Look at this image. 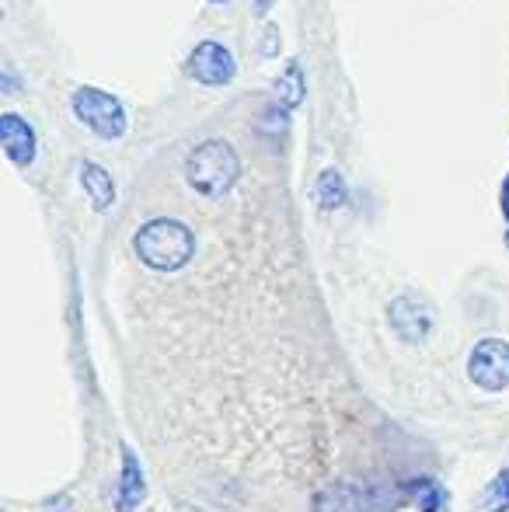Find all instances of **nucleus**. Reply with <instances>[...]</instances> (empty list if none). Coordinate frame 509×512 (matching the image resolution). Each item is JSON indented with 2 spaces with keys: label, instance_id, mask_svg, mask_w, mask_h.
Instances as JSON below:
<instances>
[{
  "label": "nucleus",
  "instance_id": "1",
  "mask_svg": "<svg viewBox=\"0 0 509 512\" xmlns=\"http://www.w3.org/2000/svg\"><path fill=\"white\" fill-rule=\"evenodd\" d=\"M133 248L147 269L178 272L192 258V251H196V237L178 220H150L136 230Z\"/></svg>",
  "mask_w": 509,
  "mask_h": 512
},
{
  "label": "nucleus",
  "instance_id": "2",
  "mask_svg": "<svg viewBox=\"0 0 509 512\" xmlns=\"http://www.w3.org/2000/svg\"><path fill=\"white\" fill-rule=\"evenodd\" d=\"M238 154H234L231 143L224 140H206L185 161V178L199 196H220L238 182Z\"/></svg>",
  "mask_w": 509,
  "mask_h": 512
},
{
  "label": "nucleus",
  "instance_id": "3",
  "mask_svg": "<svg viewBox=\"0 0 509 512\" xmlns=\"http://www.w3.org/2000/svg\"><path fill=\"white\" fill-rule=\"evenodd\" d=\"M74 115L102 140H119L126 133V108L116 95L102 88H77L70 98Z\"/></svg>",
  "mask_w": 509,
  "mask_h": 512
},
{
  "label": "nucleus",
  "instance_id": "4",
  "mask_svg": "<svg viewBox=\"0 0 509 512\" xmlns=\"http://www.w3.org/2000/svg\"><path fill=\"white\" fill-rule=\"evenodd\" d=\"M468 377L482 391H503V387H509V342H503V338L478 342L468 356Z\"/></svg>",
  "mask_w": 509,
  "mask_h": 512
},
{
  "label": "nucleus",
  "instance_id": "5",
  "mask_svg": "<svg viewBox=\"0 0 509 512\" xmlns=\"http://www.w3.org/2000/svg\"><path fill=\"white\" fill-rule=\"evenodd\" d=\"M234 56L224 42H199L189 56V74L196 77L199 84L206 88H220V84H231L234 81Z\"/></svg>",
  "mask_w": 509,
  "mask_h": 512
},
{
  "label": "nucleus",
  "instance_id": "6",
  "mask_svg": "<svg viewBox=\"0 0 509 512\" xmlns=\"http://www.w3.org/2000/svg\"><path fill=\"white\" fill-rule=\"evenodd\" d=\"M387 314L401 342H426V335L433 331V307L419 297H398Z\"/></svg>",
  "mask_w": 509,
  "mask_h": 512
},
{
  "label": "nucleus",
  "instance_id": "7",
  "mask_svg": "<svg viewBox=\"0 0 509 512\" xmlns=\"http://www.w3.org/2000/svg\"><path fill=\"white\" fill-rule=\"evenodd\" d=\"M0 143H4V154L14 164H21V168L35 161V129L21 115L14 112L0 115Z\"/></svg>",
  "mask_w": 509,
  "mask_h": 512
},
{
  "label": "nucleus",
  "instance_id": "8",
  "mask_svg": "<svg viewBox=\"0 0 509 512\" xmlns=\"http://www.w3.org/2000/svg\"><path fill=\"white\" fill-rule=\"evenodd\" d=\"M363 506H374V499L353 485H328L314 495V512H363Z\"/></svg>",
  "mask_w": 509,
  "mask_h": 512
},
{
  "label": "nucleus",
  "instance_id": "9",
  "mask_svg": "<svg viewBox=\"0 0 509 512\" xmlns=\"http://www.w3.org/2000/svg\"><path fill=\"white\" fill-rule=\"evenodd\" d=\"M143 492H147V485H143V467L140 460H136V453L123 446V481H119V512H133L136 506L143 502Z\"/></svg>",
  "mask_w": 509,
  "mask_h": 512
},
{
  "label": "nucleus",
  "instance_id": "10",
  "mask_svg": "<svg viewBox=\"0 0 509 512\" xmlns=\"http://www.w3.org/2000/svg\"><path fill=\"white\" fill-rule=\"evenodd\" d=\"M81 185L91 196V206L95 209H109L112 203H116V185H112V175L105 168H98L95 161L81 164Z\"/></svg>",
  "mask_w": 509,
  "mask_h": 512
},
{
  "label": "nucleus",
  "instance_id": "11",
  "mask_svg": "<svg viewBox=\"0 0 509 512\" xmlns=\"http://www.w3.org/2000/svg\"><path fill=\"white\" fill-rule=\"evenodd\" d=\"M314 196H318L321 209H339L346 203V178L335 168H325L318 175V185H314Z\"/></svg>",
  "mask_w": 509,
  "mask_h": 512
},
{
  "label": "nucleus",
  "instance_id": "12",
  "mask_svg": "<svg viewBox=\"0 0 509 512\" xmlns=\"http://www.w3.org/2000/svg\"><path fill=\"white\" fill-rule=\"evenodd\" d=\"M276 91H279V102L286 108H297L304 102V74H300V63H290L286 74L276 81Z\"/></svg>",
  "mask_w": 509,
  "mask_h": 512
},
{
  "label": "nucleus",
  "instance_id": "13",
  "mask_svg": "<svg viewBox=\"0 0 509 512\" xmlns=\"http://www.w3.org/2000/svg\"><path fill=\"white\" fill-rule=\"evenodd\" d=\"M415 502H419V512H443V506H447V492H443L440 481L422 478L419 485H415Z\"/></svg>",
  "mask_w": 509,
  "mask_h": 512
},
{
  "label": "nucleus",
  "instance_id": "14",
  "mask_svg": "<svg viewBox=\"0 0 509 512\" xmlns=\"http://www.w3.org/2000/svg\"><path fill=\"white\" fill-rule=\"evenodd\" d=\"M509 509V471L499 474L496 481H492L489 488V499H485V509L482 512H492V509Z\"/></svg>",
  "mask_w": 509,
  "mask_h": 512
},
{
  "label": "nucleus",
  "instance_id": "15",
  "mask_svg": "<svg viewBox=\"0 0 509 512\" xmlns=\"http://www.w3.org/2000/svg\"><path fill=\"white\" fill-rule=\"evenodd\" d=\"M503 213H506V220H509V178L503 182Z\"/></svg>",
  "mask_w": 509,
  "mask_h": 512
},
{
  "label": "nucleus",
  "instance_id": "16",
  "mask_svg": "<svg viewBox=\"0 0 509 512\" xmlns=\"http://www.w3.org/2000/svg\"><path fill=\"white\" fill-rule=\"evenodd\" d=\"M217 4H220V0H217Z\"/></svg>",
  "mask_w": 509,
  "mask_h": 512
}]
</instances>
